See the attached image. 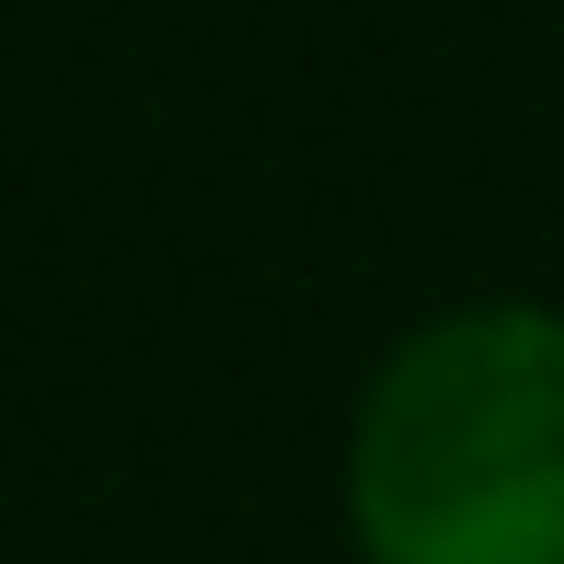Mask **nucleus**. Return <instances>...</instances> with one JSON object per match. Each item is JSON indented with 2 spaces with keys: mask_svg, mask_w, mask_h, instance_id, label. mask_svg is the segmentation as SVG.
I'll return each instance as SVG.
<instances>
[{
  "mask_svg": "<svg viewBox=\"0 0 564 564\" xmlns=\"http://www.w3.org/2000/svg\"><path fill=\"white\" fill-rule=\"evenodd\" d=\"M357 564H564V312L449 300L403 323L346 415Z\"/></svg>",
  "mask_w": 564,
  "mask_h": 564,
  "instance_id": "nucleus-1",
  "label": "nucleus"
}]
</instances>
